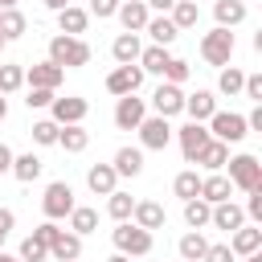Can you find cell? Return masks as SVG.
Listing matches in <instances>:
<instances>
[{"label": "cell", "instance_id": "6da1fadb", "mask_svg": "<svg viewBox=\"0 0 262 262\" xmlns=\"http://www.w3.org/2000/svg\"><path fill=\"white\" fill-rule=\"evenodd\" d=\"M90 45L82 41V37H66V33H57V37H49V61L53 66H61V70H82V66H90Z\"/></svg>", "mask_w": 262, "mask_h": 262}, {"label": "cell", "instance_id": "7a4b0ae2", "mask_svg": "<svg viewBox=\"0 0 262 262\" xmlns=\"http://www.w3.org/2000/svg\"><path fill=\"white\" fill-rule=\"evenodd\" d=\"M233 49H237V41H233V29H209L205 37H201V45H196V53H201V61L205 66H229L233 61Z\"/></svg>", "mask_w": 262, "mask_h": 262}, {"label": "cell", "instance_id": "3957f363", "mask_svg": "<svg viewBox=\"0 0 262 262\" xmlns=\"http://www.w3.org/2000/svg\"><path fill=\"white\" fill-rule=\"evenodd\" d=\"M111 242H115V250L127 254V258H147V254H151V233L139 229L135 221H115Z\"/></svg>", "mask_w": 262, "mask_h": 262}, {"label": "cell", "instance_id": "277c9868", "mask_svg": "<svg viewBox=\"0 0 262 262\" xmlns=\"http://www.w3.org/2000/svg\"><path fill=\"white\" fill-rule=\"evenodd\" d=\"M225 168H229V184H233L237 192H254V188H262V164H258V156H250V151L229 156Z\"/></svg>", "mask_w": 262, "mask_h": 262}, {"label": "cell", "instance_id": "5b68a950", "mask_svg": "<svg viewBox=\"0 0 262 262\" xmlns=\"http://www.w3.org/2000/svg\"><path fill=\"white\" fill-rule=\"evenodd\" d=\"M205 127H209V135H213V139H221V143H242V139L250 135L246 115H237V111H213Z\"/></svg>", "mask_w": 262, "mask_h": 262}, {"label": "cell", "instance_id": "8992f818", "mask_svg": "<svg viewBox=\"0 0 262 262\" xmlns=\"http://www.w3.org/2000/svg\"><path fill=\"white\" fill-rule=\"evenodd\" d=\"M74 205H78V201H74V188H70L66 180H53V184H45V196H41V213H45L49 221H66Z\"/></svg>", "mask_w": 262, "mask_h": 262}, {"label": "cell", "instance_id": "52a82bcc", "mask_svg": "<svg viewBox=\"0 0 262 262\" xmlns=\"http://www.w3.org/2000/svg\"><path fill=\"white\" fill-rule=\"evenodd\" d=\"M135 131H139V147H147V151H164L172 143V123L164 115H143V123Z\"/></svg>", "mask_w": 262, "mask_h": 262}, {"label": "cell", "instance_id": "ba28073f", "mask_svg": "<svg viewBox=\"0 0 262 262\" xmlns=\"http://www.w3.org/2000/svg\"><path fill=\"white\" fill-rule=\"evenodd\" d=\"M86 111H90V102L82 98V94H53V102H49V119L57 123V127H66V123H82L86 119Z\"/></svg>", "mask_w": 262, "mask_h": 262}, {"label": "cell", "instance_id": "9c48e42d", "mask_svg": "<svg viewBox=\"0 0 262 262\" xmlns=\"http://www.w3.org/2000/svg\"><path fill=\"white\" fill-rule=\"evenodd\" d=\"M151 111L164 115V119L184 115V90H180L176 82H164V78H160V86H156V94H151Z\"/></svg>", "mask_w": 262, "mask_h": 262}, {"label": "cell", "instance_id": "30bf717a", "mask_svg": "<svg viewBox=\"0 0 262 262\" xmlns=\"http://www.w3.org/2000/svg\"><path fill=\"white\" fill-rule=\"evenodd\" d=\"M176 139H180V156H184V164H196V156L205 151V143H209L213 135H209L205 123H192V119H188V123L176 131Z\"/></svg>", "mask_w": 262, "mask_h": 262}, {"label": "cell", "instance_id": "8fae6325", "mask_svg": "<svg viewBox=\"0 0 262 262\" xmlns=\"http://www.w3.org/2000/svg\"><path fill=\"white\" fill-rule=\"evenodd\" d=\"M143 86V70L131 61V66H115L111 74H106V90L115 94V98H123V94H135Z\"/></svg>", "mask_w": 262, "mask_h": 262}, {"label": "cell", "instance_id": "7c38bea8", "mask_svg": "<svg viewBox=\"0 0 262 262\" xmlns=\"http://www.w3.org/2000/svg\"><path fill=\"white\" fill-rule=\"evenodd\" d=\"M143 115H147V102H143L139 94H123V98L115 102V127H119V131H135V127L143 123Z\"/></svg>", "mask_w": 262, "mask_h": 262}, {"label": "cell", "instance_id": "4fadbf2b", "mask_svg": "<svg viewBox=\"0 0 262 262\" xmlns=\"http://www.w3.org/2000/svg\"><path fill=\"white\" fill-rule=\"evenodd\" d=\"M61 78H66V70H61V66H53L49 57L25 70V86H41V90H57V86H61Z\"/></svg>", "mask_w": 262, "mask_h": 262}, {"label": "cell", "instance_id": "5bb4252c", "mask_svg": "<svg viewBox=\"0 0 262 262\" xmlns=\"http://www.w3.org/2000/svg\"><path fill=\"white\" fill-rule=\"evenodd\" d=\"M131 221H135L139 229L156 233V229H164V225H168V213H164V205H160V201H135Z\"/></svg>", "mask_w": 262, "mask_h": 262}, {"label": "cell", "instance_id": "9a60e30c", "mask_svg": "<svg viewBox=\"0 0 262 262\" xmlns=\"http://www.w3.org/2000/svg\"><path fill=\"white\" fill-rule=\"evenodd\" d=\"M209 225H213V229L233 233L237 225H246V209H242V205H233V201H217V205H213V213H209Z\"/></svg>", "mask_w": 262, "mask_h": 262}, {"label": "cell", "instance_id": "2e32d148", "mask_svg": "<svg viewBox=\"0 0 262 262\" xmlns=\"http://www.w3.org/2000/svg\"><path fill=\"white\" fill-rule=\"evenodd\" d=\"M115 16H119V25H123V33H143V25H147V16H151V8H147L143 0H123Z\"/></svg>", "mask_w": 262, "mask_h": 262}, {"label": "cell", "instance_id": "e0dca14e", "mask_svg": "<svg viewBox=\"0 0 262 262\" xmlns=\"http://www.w3.org/2000/svg\"><path fill=\"white\" fill-rule=\"evenodd\" d=\"M213 111H217V94H213V90H192V94H184V115H188L192 123H209Z\"/></svg>", "mask_w": 262, "mask_h": 262}, {"label": "cell", "instance_id": "ac0fdd59", "mask_svg": "<svg viewBox=\"0 0 262 262\" xmlns=\"http://www.w3.org/2000/svg\"><path fill=\"white\" fill-rule=\"evenodd\" d=\"M86 188H90L94 196H111V192L119 188V172H115L111 164H90V172H86Z\"/></svg>", "mask_w": 262, "mask_h": 262}, {"label": "cell", "instance_id": "d6986e66", "mask_svg": "<svg viewBox=\"0 0 262 262\" xmlns=\"http://www.w3.org/2000/svg\"><path fill=\"white\" fill-rule=\"evenodd\" d=\"M229 250H233V258L258 254V250H262V229H258V225H237V229L229 233Z\"/></svg>", "mask_w": 262, "mask_h": 262}, {"label": "cell", "instance_id": "ffe728a7", "mask_svg": "<svg viewBox=\"0 0 262 262\" xmlns=\"http://www.w3.org/2000/svg\"><path fill=\"white\" fill-rule=\"evenodd\" d=\"M49 258H53V262H74V258H82V237H78L74 229H57V237L49 242Z\"/></svg>", "mask_w": 262, "mask_h": 262}, {"label": "cell", "instance_id": "44dd1931", "mask_svg": "<svg viewBox=\"0 0 262 262\" xmlns=\"http://www.w3.org/2000/svg\"><path fill=\"white\" fill-rule=\"evenodd\" d=\"M57 29H61L66 37H82V33L90 29V12L78 8V4H66V8H57Z\"/></svg>", "mask_w": 262, "mask_h": 262}, {"label": "cell", "instance_id": "7402d4cb", "mask_svg": "<svg viewBox=\"0 0 262 262\" xmlns=\"http://www.w3.org/2000/svg\"><path fill=\"white\" fill-rule=\"evenodd\" d=\"M57 147H61L66 156H82V151L90 147V131H86L82 123H66V127L57 131Z\"/></svg>", "mask_w": 262, "mask_h": 262}, {"label": "cell", "instance_id": "603a6c76", "mask_svg": "<svg viewBox=\"0 0 262 262\" xmlns=\"http://www.w3.org/2000/svg\"><path fill=\"white\" fill-rule=\"evenodd\" d=\"M143 33L151 37V45H172V41L180 37V29L172 25V16H168V12H160V16H147Z\"/></svg>", "mask_w": 262, "mask_h": 262}, {"label": "cell", "instance_id": "cb8c5ba5", "mask_svg": "<svg viewBox=\"0 0 262 262\" xmlns=\"http://www.w3.org/2000/svg\"><path fill=\"white\" fill-rule=\"evenodd\" d=\"M139 49H143L139 33H119V37L111 41V57H115L119 66H131V61H139Z\"/></svg>", "mask_w": 262, "mask_h": 262}, {"label": "cell", "instance_id": "d4e9b609", "mask_svg": "<svg viewBox=\"0 0 262 262\" xmlns=\"http://www.w3.org/2000/svg\"><path fill=\"white\" fill-rule=\"evenodd\" d=\"M168 61H172L168 45H143V49H139V61H135V66H139L143 74H156V78H164V66H168Z\"/></svg>", "mask_w": 262, "mask_h": 262}, {"label": "cell", "instance_id": "484cf974", "mask_svg": "<svg viewBox=\"0 0 262 262\" xmlns=\"http://www.w3.org/2000/svg\"><path fill=\"white\" fill-rule=\"evenodd\" d=\"M229 192H233V184H229L225 172H209V176H201V201L217 205V201H229Z\"/></svg>", "mask_w": 262, "mask_h": 262}, {"label": "cell", "instance_id": "4316f807", "mask_svg": "<svg viewBox=\"0 0 262 262\" xmlns=\"http://www.w3.org/2000/svg\"><path fill=\"white\" fill-rule=\"evenodd\" d=\"M246 16H250V8H246L242 0H217V4H213V20H217L221 29H237Z\"/></svg>", "mask_w": 262, "mask_h": 262}, {"label": "cell", "instance_id": "83f0119b", "mask_svg": "<svg viewBox=\"0 0 262 262\" xmlns=\"http://www.w3.org/2000/svg\"><path fill=\"white\" fill-rule=\"evenodd\" d=\"M111 168L119 176H139L143 172V147H119L115 160H111Z\"/></svg>", "mask_w": 262, "mask_h": 262}, {"label": "cell", "instance_id": "f1b7e54d", "mask_svg": "<svg viewBox=\"0 0 262 262\" xmlns=\"http://www.w3.org/2000/svg\"><path fill=\"white\" fill-rule=\"evenodd\" d=\"M41 172H45L41 156H33V151H25V156H12V176H16L20 184H33V180H41Z\"/></svg>", "mask_w": 262, "mask_h": 262}, {"label": "cell", "instance_id": "f546056e", "mask_svg": "<svg viewBox=\"0 0 262 262\" xmlns=\"http://www.w3.org/2000/svg\"><path fill=\"white\" fill-rule=\"evenodd\" d=\"M205 250H209V237H205L201 229H188V233L176 242V254H180L184 262H201V258H205Z\"/></svg>", "mask_w": 262, "mask_h": 262}, {"label": "cell", "instance_id": "4dcf8cb0", "mask_svg": "<svg viewBox=\"0 0 262 262\" xmlns=\"http://www.w3.org/2000/svg\"><path fill=\"white\" fill-rule=\"evenodd\" d=\"M225 160H229V143H221V139H209V143H205V151L196 156V164H201L205 172H221V168H225Z\"/></svg>", "mask_w": 262, "mask_h": 262}, {"label": "cell", "instance_id": "1f68e13d", "mask_svg": "<svg viewBox=\"0 0 262 262\" xmlns=\"http://www.w3.org/2000/svg\"><path fill=\"white\" fill-rule=\"evenodd\" d=\"M25 33H29L25 12H20V8H0V37H4V41H16V37H25Z\"/></svg>", "mask_w": 262, "mask_h": 262}, {"label": "cell", "instance_id": "d6a6232c", "mask_svg": "<svg viewBox=\"0 0 262 262\" xmlns=\"http://www.w3.org/2000/svg\"><path fill=\"white\" fill-rule=\"evenodd\" d=\"M70 229H74L78 237L94 233V229H98V209H90V205H74V209H70Z\"/></svg>", "mask_w": 262, "mask_h": 262}, {"label": "cell", "instance_id": "836d02e7", "mask_svg": "<svg viewBox=\"0 0 262 262\" xmlns=\"http://www.w3.org/2000/svg\"><path fill=\"white\" fill-rule=\"evenodd\" d=\"M168 16H172V25L184 33V29H196V20H201V8H196V0H176V4L168 8Z\"/></svg>", "mask_w": 262, "mask_h": 262}, {"label": "cell", "instance_id": "e575fe53", "mask_svg": "<svg viewBox=\"0 0 262 262\" xmlns=\"http://www.w3.org/2000/svg\"><path fill=\"white\" fill-rule=\"evenodd\" d=\"M242 82H246V70H237V66H221V74H217V94L233 98V94H242Z\"/></svg>", "mask_w": 262, "mask_h": 262}, {"label": "cell", "instance_id": "d590c367", "mask_svg": "<svg viewBox=\"0 0 262 262\" xmlns=\"http://www.w3.org/2000/svg\"><path fill=\"white\" fill-rule=\"evenodd\" d=\"M172 192H176L180 201H192V196H201V176H196V168H184V172H176V180H172Z\"/></svg>", "mask_w": 262, "mask_h": 262}, {"label": "cell", "instance_id": "8d00e7d4", "mask_svg": "<svg viewBox=\"0 0 262 262\" xmlns=\"http://www.w3.org/2000/svg\"><path fill=\"white\" fill-rule=\"evenodd\" d=\"M131 209H135V196H131V192H119V188H115V192L106 196V217H111V221H131Z\"/></svg>", "mask_w": 262, "mask_h": 262}, {"label": "cell", "instance_id": "74e56055", "mask_svg": "<svg viewBox=\"0 0 262 262\" xmlns=\"http://www.w3.org/2000/svg\"><path fill=\"white\" fill-rule=\"evenodd\" d=\"M209 213H213L209 201H201V196L184 201V225H188V229H205V225H209Z\"/></svg>", "mask_w": 262, "mask_h": 262}, {"label": "cell", "instance_id": "f35d334b", "mask_svg": "<svg viewBox=\"0 0 262 262\" xmlns=\"http://www.w3.org/2000/svg\"><path fill=\"white\" fill-rule=\"evenodd\" d=\"M20 86H25V66L4 61V66H0V94H16Z\"/></svg>", "mask_w": 262, "mask_h": 262}, {"label": "cell", "instance_id": "ab89813d", "mask_svg": "<svg viewBox=\"0 0 262 262\" xmlns=\"http://www.w3.org/2000/svg\"><path fill=\"white\" fill-rule=\"evenodd\" d=\"M57 131H61V127H57L53 119H37V123H33V143H37V147H57Z\"/></svg>", "mask_w": 262, "mask_h": 262}, {"label": "cell", "instance_id": "60d3db41", "mask_svg": "<svg viewBox=\"0 0 262 262\" xmlns=\"http://www.w3.org/2000/svg\"><path fill=\"white\" fill-rule=\"evenodd\" d=\"M16 258H20V262H49V246L29 233V237L20 242V250H16Z\"/></svg>", "mask_w": 262, "mask_h": 262}, {"label": "cell", "instance_id": "b9f144b4", "mask_svg": "<svg viewBox=\"0 0 262 262\" xmlns=\"http://www.w3.org/2000/svg\"><path fill=\"white\" fill-rule=\"evenodd\" d=\"M188 74H192V66H188L184 57H172V61L164 66V82H176V86H184V82H188Z\"/></svg>", "mask_w": 262, "mask_h": 262}, {"label": "cell", "instance_id": "7bdbcfd3", "mask_svg": "<svg viewBox=\"0 0 262 262\" xmlns=\"http://www.w3.org/2000/svg\"><path fill=\"white\" fill-rule=\"evenodd\" d=\"M53 94H57V90H41V86H29V98H25V106H29V111H45V106L53 102Z\"/></svg>", "mask_w": 262, "mask_h": 262}, {"label": "cell", "instance_id": "ee69618b", "mask_svg": "<svg viewBox=\"0 0 262 262\" xmlns=\"http://www.w3.org/2000/svg\"><path fill=\"white\" fill-rule=\"evenodd\" d=\"M201 262H237V258H233L229 242H209V250H205V258H201Z\"/></svg>", "mask_w": 262, "mask_h": 262}, {"label": "cell", "instance_id": "f6af8a7d", "mask_svg": "<svg viewBox=\"0 0 262 262\" xmlns=\"http://www.w3.org/2000/svg\"><path fill=\"white\" fill-rule=\"evenodd\" d=\"M119 4H123V0H90V8H86V12H90V16H98V20H111V16L119 12Z\"/></svg>", "mask_w": 262, "mask_h": 262}, {"label": "cell", "instance_id": "bcb514c9", "mask_svg": "<svg viewBox=\"0 0 262 262\" xmlns=\"http://www.w3.org/2000/svg\"><path fill=\"white\" fill-rule=\"evenodd\" d=\"M242 94H246L250 102H262V74H246V82H242Z\"/></svg>", "mask_w": 262, "mask_h": 262}, {"label": "cell", "instance_id": "7dc6e473", "mask_svg": "<svg viewBox=\"0 0 262 262\" xmlns=\"http://www.w3.org/2000/svg\"><path fill=\"white\" fill-rule=\"evenodd\" d=\"M250 201H246V221H262V188H254V192H246Z\"/></svg>", "mask_w": 262, "mask_h": 262}, {"label": "cell", "instance_id": "c3c4849f", "mask_svg": "<svg viewBox=\"0 0 262 262\" xmlns=\"http://www.w3.org/2000/svg\"><path fill=\"white\" fill-rule=\"evenodd\" d=\"M57 229H61V225H57V221H49V217H45V221H41V225H37V229H33V237H37V242H45V246H49V242H53V237H57Z\"/></svg>", "mask_w": 262, "mask_h": 262}, {"label": "cell", "instance_id": "681fc988", "mask_svg": "<svg viewBox=\"0 0 262 262\" xmlns=\"http://www.w3.org/2000/svg\"><path fill=\"white\" fill-rule=\"evenodd\" d=\"M12 225H16V213L0 205V250H4V242H8V233H12Z\"/></svg>", "mask_w": 262, "mask_h": 262}, {"label": "cell", "instance_id": "f907efd6", "mask_svg": "<svg viewBox=\"0 0 262 262\" xmlns=\"http://www.w3.org/2000/svg\"><path fill=\"white\" fill-rule=\"evenodd\" d=\"M246 127L250 131H262V102H254V111L246 115Z\"/></svg>", "mask_w": 262, "mask_h": 262}, {"label": "cell", "instance_id": "816d5d0a", "mask_svg": "<svg viewBox=\"0 0 262 262\" xmlns=\"http://www.w3.org/2000/svg\"><path fill=\"white\" fill-rule=\"evenodd\" d=\"M12 156H16V151H12L8 143H0V176H4V172H12Z\"/></svg>", "mask_w": 262, "mask_h": 262}, {"label": "cell", "instance_id": "f5cc1de1", "mask_svg": "<svg viewBox=\"0 0 262 262\" xmlns=\"http://www.w3.org/2000/svg\"><path fill=\"white\" fill-rule=\"evenodd\" d=\"M143 4H147V8H151V12H168V8H172V4H176V0H143Z\"/></svg>", "mask_w": 262, "mask_h": 262}, {"label": "cell", "instance_id": "db71d44e", "mask_svg": "<svg viewBox=\"0 0 262 262\" xmlns=\"http://www.w3.org/2000/svg\"><path fill=\"white\" fill-rule=\"evenodd\" d=\"M66 4H70V0H45V8H49V12H57V8H66Z\"/></svg>", "mask_w": 262, "mask_h": 262}, {"label": "cell", "instance_id": "11a10c76", "mask_svg": "<svg viewBox=\"0 0 262 262\" xmlns=\"http://www.w3.org/2000/svg\"><path fill=\"white\" fill-rule=\"evenodd\" d=\"M237 262H262V250H258V254H246V258H237Z\"/></svg>", "mask_w": 262, "mask_h": 262}, {"label": "cell", "instance_id": "9f6ffc18", "mask_svg": "<svg viewBox=\"0 0 262 262\" xmlns=\"http://www.w3.org/2000/svg\"><path fill=\"white\" fill-rule=\"evenodd\" d=\"M106 262H131V258H127V254H119V250H115V254H111V258H106Z\"/></svg>", "mask_w": 262, "mask_h": 262}, {"label": "cell", "instance_id": "6f0895ef", "mask_svg": "<svg viewBox=\"0 0 262 262\" xmlns=\"http://www.w3.org/2000/svg\"><path fill=\"white\" fill-rule=\"evenodd\" d=\"M4 115H8V102H4V94H0V123H4Z\"/></svg>", "mask_w": 262, "mask_h": 262}, {"label": "cell", "instance_id": "680465c9", "mask_svg": "<svg viewBox=\"0 0 262 262\" xmlns=\"http://www.w3.org/2000/svg\"><path fill=\"white\" fill-rule=\"evenodd\" d=\"M0 262H20V258H16V254H4V250H0Z\"/></svg>", "mask_w": 262, "mask_h": 262}, {"label": "cell", "instance_id": "91938a15", "mask_svg": "<svg viewBox=\"0 0 262 262\" xmlns=\"http://www.w3.org/2000/svg\"><path fill=\"white\" fill-rule=\"evenodd\" d=\"M16 4H20V0H0V8H16Z\"/></svg>", "mask_w": 262, "mask_h": 262}, {"label": "cell", "instance_id": "94428289", "mask_svg": "<svg viewBox=\"0 0 262 262\" xmlns=\"http://www.w3.org/2000/svg\"><path fill=\"white\" fill-rule=\"evenodd\" d=\"M4 45H8V41H4V37H0V53H4Z\"/></svg>", "mask_w": 262, "mask_h": 262}, {"label": "cell", "instance_id": "6125c7cd", "mask_svg": "<svg viewBox=\"0 0 262 262\" xmlns=\"http://www.w3.org/2000/svg\"><path fill=\"white\" fill-rule=\"evenodd\" d=\"M143 262H151V254H147V258H143Z\"/></svg>", "mask_w": 262, "mask_h": 262}, {"label": "cell", "instance_id": "be15d7a7", "mask_svg": "<svg viewBox=\"0 0 262 262\" xmlns=\"http://www.w3.org/2000/svg\"><path fill=\"white\" fill-rule=\"evenodd\" d=\"M180 262H184V258H180Z\"/></svg>", "mask_w": 262, "mask_h": 262}, {"label": "cell", "instance_id": "e7e4bbea", "mask_svg": "<svg viewBox=\"0 0 262 262\" xmlns=\"http://www.w3.org/2000/svg\"><path fill=\"white\" fill-rule=\"evenodd\" d=\"M74 262H78V258H74Z\"/></svg>", "mask_w": 262, "mask_h": 262}]
</instances>
